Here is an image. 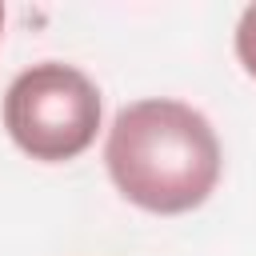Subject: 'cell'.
Masks as SVG:
<instances>
[{
  "mask_svg": "<svg viewBox=\"0 0 256 256\" xmlns=\"http://www.w3.org/2000/svg\"><path fill=\"white\" fill-rule=\"evenodd\" d=\"M104 164L116 192L156 216L200 208L220 180V140L204 112L184 100L152 96L116 112Z\"/></svg>",
  "mask_w": 256,
  "mask_h": 256,
  "instance_id": "1",
  "label": "cell"
},
{
  "mask_svg": "<svg viewBox=\"0 0 256 256\" xmlns=\"http://www.w3.org/2000/svg\"><path fill=\"white\" fill-rule=\"evenodd\" d=\"M236 60L256 80V4H248L240 12V24H236Z\"/></svg>",
  "mask_w": 256,
  "mask_h": 256,
  "instance_id": "3",
  "label": "cell"
},
{
  "mask_svg": "<svg viewBox=\"0 0 256 256\" xmlns=\"http://www.w3.org/2000/svg\"><path fill=\"white\" fill-rule=\"evenodd\" d=\"M0 28H4V8H0Z\"/></svg>",
  "mask_w": 256,
  "mask_h": 256,
  "instance_id": "4",
  "label": "cell"
},
{
  "mask_svg": "<svg viewBox=\"0 0 256 256\" xmlns=\"http://www.w3.org/2000/svg\"><path fill=\"white\" fill-rule=\"evenodd\" d=\"M4 128L12 144L40 164L76 160L100 132V88L72 64L40 60L8 84Z\"/></svg>",
  "mask_w": 256,
  "mask_h": 256,
  "instance_id": "2",
  "label": "cell"
}]
</instances>
